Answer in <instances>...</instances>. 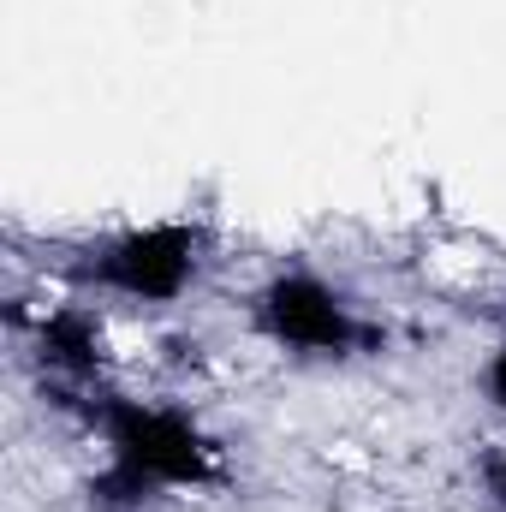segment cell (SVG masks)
I'll use <instances>...</instances> for the list:
<instances>
[{
	"label": "cell",
	"instance_id": "obj_1",
	"mask_svg": "<svg viewBox=\"0 0 506 512\" xmlns=\"http://www.w3.org/2000/svg\"><path fill=\"white\" fill-rule=\"evenodd\" d=\"M84 423L108 447L102 477L90 483L96 512H143L167 489H215L227 477L221 441L185 411L161 399H131V393H90L78 399Z\"/></svg>",
	"mask_w": 506,
	"mask_h": 512
},
{
	"label": "cell",
	"instance_id": "obj_2",
	"mask_svg": "<svg viewBox=\"0 0 506 512\" xmlns=\"http://www.w3.org/2000/svg\"><path fill=\"white\" fill-rule=\"evenodd\" d=\"M251 328L268 346L316 364L381 352V328L316 268H274L251 298Z\"/></svg>",
	"mask_w": 506,
	"mask_h": 512
},
{
	"label": "cell",
	"instance_id": "obj_3",
	"mask_svg": "<svg viewBox=\"0 0 506 512\" xmlns=\"http://www.w3.org/2000/svg\"><path fill=\"white\" fill-rule=\"evenodd\" d=\"M203 268V227L197 221H143L120 227L96 245H84L72 262L78 286H96L108 298L131 304H179Z\"/></svg>",
	"mask_w": 506,
	"mask_h": 512
},
{
	"label": "cell",
	"instance_id": "obj_5",
	"mask_svg": "<svg viewBox=\"0 0 506 512\" xmlns=\"http://www.w3.org/2000/svg\"><path fill=\"white\" fill-rule=\"evenodd\" d=\"M483 393L495 399V411H506V340L495 346V358H489V370H483Z\"/></svg>",
	"mask_w": 506,
	"mask_h": 512
},
{
	"label": "cell",
	"instance_id": "obj_4",
	"mask_svg": "<svg viewBox=\"0 0 506 512\" xmlns=\"http://www.w3.org/2000/svg\"><path fill=\"white\" fill-rule=\"evenodd\" d=\"M24 334H30L36 364L54 376L60 405H78V399L102 393V370H108V334H102L96 310H84V304H54V310L30 316V322H24Z\"/></svg>",
	"mask_w": 506,
	"mask_h": 512
}]
</instances>
